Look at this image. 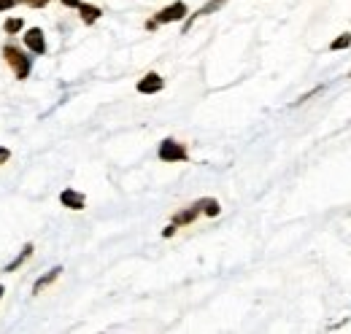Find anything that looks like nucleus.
Here are the masks:
<instances>
[{
  "label": "nucleus",
  "mask_w": 351,
  "mask_h": 334,
  "mask_svg": "<svg viewBox=\"0 0 351 334\" xmlns=\"http://www.w3.org/2000/svg\"><path fill=\"white\" fill-rule=\"evenodd\" d=\"M16 3H22V5H27V8H46L51 0H16Z\"/></svg>",
  "instance_id": "2eb2a0df"
},
{
  "label": "nucleus",
  "mask_w": 351,
  "mask_h": 334,
  "mask_svg": "<svg viewBox=\"0 0 351 334\" xmlns=\"http://www.w3.org/2000/svg\"><path fill=\"white\" fill-rule=\"evenodd\" d=\"M16 5V0H0V11H11Z\"/></svg>",
  "instance_id": "f3484780"
},
{
  "label": "nucleus",
  "mask_w": 351,
  "mask_h": 334,
  "mask_svg": "<svg viewBox=\"0 0 351 334\" xmlns=\"http://www.w3.org/2000/svg\"><path fill=\"white\" fill-rule=\"evenodd\" d=\"M186 14H189V5L184 3V0H176L171 5H165L162 11H157L149 22H146V30L152 33V30H157L160 25H171V22H184L186 19Z\"/></svg>",
  "instance_id": "f03ea898"
},
{
  "label": "nucleus",
  "mask_w": 351,
  "mask_h": 334,
  "mask_svg": "<svg viewBox=\"0 0 351 334\" xmlns=\"http://www.w3.org/2000/svg\"><path fill=\"white\" fill-rule=\"evenodd\" d=\"M349 79H351V73H349Z\"/></svg>",
  "instance_id": "412c9836"
},
{
  "label": "nucleus",
  "mask_w": 351,
  "mask_h": 334,
  "mask_svg": "<svg viewBox=\"0 0 351 334\" xmlns=\"http://www.w3.org/2000/svg\"><path fill=\"white\" fill-rule=\"evenodd\" d=\"M22 43H25V49H27L33 57L46 54V36L41 27H27L25 36H22Z\"/></svg>",
  "instance_id": "20e7f679"
},
{
  "label": "nucleus",
  "mask_w": 351,
  "mask_h": 334,
  "mask_svg": "<svg viewBox=\"0 0 351 334\" xmlns=\"http://www.w3.org/2000/svg\"><path fill=\"white\" fill-rule=\"evenodd\" d=\"M157 157H160V162H165V165L186 162V159H189V149H186L184 143H178L176 138H165V140L160 143V149H157Z\"/></svg>",
  "instance_id": "7ed1b4c3"
},
{
  "label": "nucleus",
  "mask_w": 351,
  "mask_h": 334,
  "mask_svg": "<svg viewBox=\"0 0 351 334\" xmlns=\"http://www.w3.org/2000/svg\"><path fill=\"white\" fill-rule=\"evenodd\" d=\"M33 250H36V248H33V243H25V246H22V250H19V256H16L14 261H8V264L3 267V272H8V275H11V272H16V270H19V267H22V264H25V261L33 256Z\"/></svg>",
  "instance_id": "9b49d317"
},
{
  "label": "nucleus",
  "mask_w": 351,
  "mask_h": 334,
  "mask_svg": "<svg viewBox=\"0 0 351 334\" xmlns=\"http://www.w3.org/2000/svg\"><path fill=\"white\" fill-rule=\"evenodd\" d=\"M200 210H203V216L217 218L221 213V205H219V200H214V197H200Z\"/></svg>",
  "instance_id": "f8f14e48"
},
{
  "label": "nucleus",
  "mask_w": 351,
  "mask_h": 334,
  "mask_svg": "<svg viewBox=\"0 0 351 334\" xmlns=\"http://www.w3.org/2000/svg\"><path fill=\"white\" fill-rule=\"evenodd\" d=\"M351 46V33H343V36H338L335 41L330 43V51H341V49H349Z\"/></svg>",
  "instance_id": "4468645a"
},
{
  "label": "nucleus",
  "mask_w": 351,
  "mask_h": 334,
  "mask_svg": "<svg viewBox=\"0 0 351 334\" xmlns=\"http://www.w3.org/2000/svg\"><path fill=\"white\" fill-rule=\"evenodd\" d=\"M3 60H5V65L14 70L16 81H25V79L30 76V70H33V54H30V51H22V49L14 46V43H5V46H3Z\"/></svg>",
  "instance_id": "f257e3e1"
},
{
  "label": "nucleus",
  "mask_w": 351,
  "mask_h": 334,
  "mask_svg": "<svg viewBox=\"0 0 351 334\" xmlns=\"http://www.w3.org/2000/svg\"><path fill=\"white\" fill-rule=\"evenodd\" d=\"M3 294H5V286H3V283H0V299H3Z\"/></svg>",
  "instance_id": "aec40b11"
},
{
  "label": "nucleus",
  "mask_w": 351,
  "mask_h": 334,
  "mask_svg": "<svg viewBox=\"0 0 351 334\" xmlns=\"http://www.w3.org/2000/svg\"><path fill=\"white\" fill-rule=\"evenodd\" d=\"M227 0H208V3H203L195 14H186V19H184V33H189L192 30V25L197 22V19H203V16H211V14H217L221 5H224Z\"/></svg>",
  "instance_id": "39448f33"
},
{
  "label": "nucleus",
  "mask_w": 351,
  "mask_h": 334,
  "mask_svg": "<svg viewBox=\"0 0 351 334\" xmlns=\"http://www.w3.org/2000/svg\"><path fill=\"white\" fill-rule=\"evenodd\" d=\"M76 11H79V19H82L87 27H92V25L103 16V8H100V5H92V3H84V0L79 3V8H76Z\"/></svg>",
  "instance_id": "1a4fd4ad"
},
{
  "label": "nucleus",
  "mask_w": 351,
  "mask_h": 334,
  "mask_svg": "<svg viewBox=\"0 0 351 334\" xmlns=\"http://www.w3.org/2000/svg\"><path fill=\"white\" fill-rule=\"evenodd\" d=\"M3 30H5L8 36H16V33H22V30H25V22H22L19 16H14V19H5V22H3Z\"/></svg>",
  "instance_id": "ddd939ff"
},
{
  "label": "nucleus",
  "mask_w": 351,
  "mask_h": 334,
  "mask_svg": "<svg viewBox=\"0 0 351 334\" xmlns=\"http://www.w3.org/2000/svg\"><path fill=\"white\" fill-rule=\"evenodd\" d=\"M60 205L68 210H84L87 208V197H84L82 192H76V189H62V194H60Z\"/></svg>",
  "instance_id": "6e6552de"
},
{
  "label": "nucleus",
  "mask_w": 351,
  "mask_h": 334,
  "mask_svg": "<svg viewBox=\"0 0 351 334\" xmlns=\"http://www.w3.org/2000/svg\"><path fill=\"white\" fill-rule=\"evenodd\" d=\"M135 89L141 92V94H157V92H162L165 89V79L160 76V73H154V70H149L141 81L135 84Z\"/></svg>",
  "instance_id": "423d86ee"
},
{
  "label": "nucleus",
  "mask_w": 351,
  "mask_h": 334,
  "mask_svg": "<svg viewBox=\"0 0 351 334\" xmlns=\"http://www.w3.org/2000/svg\"><path fill=\"white\" fill-rule=\"evenodd\" d=\"M60 275H62V267H60V264H57L54 270H49L46 275H41V278H38V281L33 283V296H38V294H44L46 289H49V286H51V283H54V281L60 278Z\"/></svg>",
  "instance_id": "9d476101"
},
{
  "label": "nucleus",
  "mask_w": 351,
  "mask_h": 334,
  "mask_svg": "<svg viewBox=\"0 0 351 334\" xmlns=\"http://www.w3.org/2000/svg\"><path fill=\"white\" fill-rule=\"evenodd\" d=\"M200 216H203V210H200V200H195L189 208L178 210L173 218H171V224H173V227H189V224H195Z\"/></svg>",
  "instance_id": "0eeeda50"
},
{
  "label": "nucleus",
  "mask_w": 351,
  "mask_h": 334,
  "mask_svg": "<svg viewBox=\"0 0 351 334\" xmlns=\"http://www.w3.org/2000/svg\"><path fill=\"white\" fill-rule=\"evenodd\" d=\"M8 159H11V151H8L5 146H0V165H5Z\"/></svg>",
  "instance_id": "dca6fc26"
},
{
  "label": "nucleus",
  "mask_w": 351,
  "mask_h": 334,
  "mask_svg": "<svg viewBox=\"0 0 351 334\" xmlns=\"http://www.w3.org/2000/svg\"><path fill=\"white\" fill-rule=\"evenodd\" d=\"M176 229H178V227H173V224H168V227L162 229V237H173V235H176Z\"/></svg>",
  "instance_id": "a211bd4d"
},
{
  "label": "nucleus",
  "mask_w": 351,
  "mask_h": 334,
  "mask_svg": "<svg viewBox=\"0 0 351 334\" xmlns=\"http://www.w3.org/2000/svg\"><path fill=\"white\" fill-rule=\"evenodd\" d=\"M60 3H62L65 8H79V3H82V0H60Z\"/></svg>",
  "instance_id": "6ab92c4d"
}]
</instances>
